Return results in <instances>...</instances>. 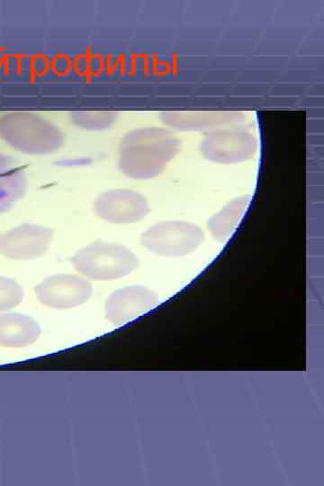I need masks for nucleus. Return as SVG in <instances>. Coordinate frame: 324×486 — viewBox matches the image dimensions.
Instances as JSON below:
<instances>
[{
  "instance_id": "nucleus-13",
  "label": "nucleus",
  "mask_w": 324,
  "mask_h": 486,
  "mask_svg": "<svg viewBox=\"0 0 324 486\" xmlns=\"http://www.w3.org/2000/svg\"><path fill=\"white\" fill-rule=\"evenodd\" d=\"M250 201V195L236 197L213 214L207 222L212 236L219 241L229 239L246 213Z\"/></svg>"
},
{
  "instance_id": "nucleus-16",
  "label": "nucleus",
  "mask_w": 324,
  "mask_h": 486,
  "mask_svg": "<svg viewBox=\"0 0 324 486\" xmlns=\"http://www.w3.org/2000/svg\"><path fill=\"white\" fill-rule=\"evenodd\" d=\"M1 235H2V234L0 233V239H1Z\"/></svg>"
},
{
  "instance_id": "nucleus-7",
  "label": "nucleus",
  "mask_w": 324,
  "mask_h": 486,
  "mask_svg": "<svg viewBox=\"0 0 324 486\" xmlns=\"http://www.w3.org/2000/svg\"><path fill=\"white\" fill-rule=\"evenodd\" d=\"M52 238V229L34 223H22L1 235L0 253L12 260L36 259L47 253Z\"/></svg>"
},
{
  "instance_id": "nucleus-6",
  "label": "nucleus",
  "mask_w": 324,
  "mask_h": 486,
  "mask_svg": "<svg viewBox=\"0 0 324 486\" xmlns=\"http://www.w3.org/2000/svg\"><path fill=\"white\" fill-rule=\"evenodd\" d=\"M34 292L43 305L65 310L86 302L92 295L93 286L82 276L58 274L43 279L35 286Z\"/></svg>"
},
{
  "instance_id": "nucleus-4",
  "label": "nucleus",
  "mask_w": 324,
  "mask_h": 486,
  "mask_svg": "<svg viewBox=\"0 0 324 486\" xmlns=\"http://www.w3.org/2000/svg\"><path fill=\"white\" fill-rule=\"evenodd\" d=\"M258 142L250 129L239 124L209 131L199 145L202 156L219 164H235L252 158Z\"/></svg>"
},
{
  "instance_id": "nucleus-3",
  "label": "nucleus",
  "mask_w": 324,
  "mask_h": 486,
  "mask_svg": "<svg viewBox=\"0 0 324 486\" xmlns=\"http://www.w3.org/2000/svg\"><path fill=\"white\" fill-rule=\"evenodd\" d=\"M71 263L86 278L108 281L131 273L139 266V258L126 246L98 241L77 250L71 257Z\"/></svg>"
},
{
  "instance_id": "nucleus-5",
  "label": "nucleus",
  "mask_w": 324,
  "mask_h": 486,
  "mask_svg": "<svg viewBox=\"0 0 324 486\" xmlns=\"http://www.w3.org/2000/svg\"><path fill=\"white\" fill-rule=\"evenodd\" d=\"M203 240L202 230L195 224L180 220L158 222L145 230L140 244L162 256H183L194 252Z\"/></svg>"
},
{
  "instance_id": "nucleus-8",
  "label": "nucleus",
  "mask_w": 324,
  "mask_h": 486,
  "mask_svg": "<svg viewBox=\"0 0 324 486\" xmlns=\"http://www.w3.org/2000/svg\"><path fill=\"white\" fill-rule=\"evenodd\" d=\"M95 215L110 223L130 224L144 219L148 212L147 198L130 189H112L100 194L94 202Z\"/></svg>"
},
{
  "instance_id": "nucleus-15",
  "label": "nucleus",
  "mask_w": 324,
  "mask_h": 486,
  "mask_svg": "<svg viewBox=\"0 0 324 486\" xmlns=\"http://www.w3.org/2000/svg\"><path fill=\"white\" fill-rule=\"evenodd\" d=\"M23 294L22 286L16 281L0 275V313L19 305Z\"/></svg>"
},
{
  "instance_id": "nucleus-9",
  "label": "nucleus",
  "mask_w": 324,
  "mask_h": 486,
  "mask_svg": "<svg viewBox=\"0 0 324 486\" xmlns=\"http://www.w3.org/2000/svg\"><path fill=\"white\" fill-rule=\"evenodd\" d=\"M162 122L180 131H212L219 128L240 124L245 115L238 111L163 112Z\"/></svg>"
},
{
  "instance_id": "nucleus-11",
  "label": "nucleus",
  "mask_w": 324,
  "mask_h": 486,
  "mask_svg": "<svg viewBox=\"0 0 324 486\" xmlns=\"http://www.w3.org/2000/svg\"><path fill=\"white\" fill-rule=\"evenodd\" d=\"M41 329L32 317L21 313L0 314V346L24 347L34 343Z\"/></svg>"
},
{
  "instance_id": "nucleus-2",
  "label": "nucleus",
  "mask_w": 324,
  "mask_h": 486,
  "mask_svg": "<svg viewBox=\"0 0 324 486\" xmlns=\"http://www.w3.org/2000/svg\"><path fill=\"white\" fill-rule=\"evenodd\" d=\"M0 138L17 151L47 155L64 142L61 130L44 117L29 112H14L0 117Z\"/></svg>"
},
{
  "instance_id": "nucleus-1",
  "label": "nucleus",
  "mask_w": 324,
  "mask_h": 486,
  "mask_svg": "<svg viewBox=\"0 0 324 486\" xmlns=\"http://www.w3.org/2000/svg\"><path fill=\"white\" fill-rule=\"evenodd\" d=\"M180 140L169 129L142 127L127 132L118 150V168L128 178L158 176L176 156Z\"/></svg>"
},
{
  "instance_id": "nucleus-10",
  "label": "nucleus",
  "mask_w": 324,
  "mask_h": 486,
  "mask_svg": "<svg viewBox=\"0 0 324 486\" xmlns=\"http://www.w3.org/2000/svg\"><path fill=\"white\" fill-rule=\"evenodd\" d=\"M158 297L142 286H127L113 292L105 302V317L113 324H122L156 304Z\"/></svg>"
},
{
  "instance_id": "nucleus-12",
  "label": "nucleus",
  "mask_w": 324,
  "mask_h": 486,
  "mask_svg": "<svg viewBox=\"0 0 324 486\" xmlns=\"http://www.w3.org/2000/svg\"><path fill=\"white\" fill-rule=\"evenodd\" d=\"M27 178L22 166L0 153V214L9 211L25 194Z\"/></svg>"
},
{
  "instance_id": "nucleus-14",
  "label": "nucleus",
  "mask_w": 324,
  "mask_h": 486,
  "mask_svg": "<svg viewBox=\"0 0 324 486\" xmlns=\"http://www.w3.org/2000/svg\"><path fill=\"white\" fill-rule=\"evenodd\" d=\"M70 122L81 129L102 131L111 128L117 119L114 112H73Z\"/></svg>"
}]
</instances>
